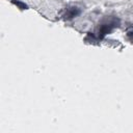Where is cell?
Listing matches in <instances>:
<instances>
[{
	"instance_id": "6da1fadb",
	"label": "cell",
	"mask_w": 133,
	"mask_h": 133,
	"mask_svg": "<svg viewBox=\"0 0 133 133\" xmlns=\"http://www.w3.org/2000/svg\"><path fill=\"white\" fill-rule=\"evenodd\" d=\"M78 12H79V10H78L77 8H72V9L66 14V17H68V18H73V17H75Z\"/></svg>"
}]
</instances>
